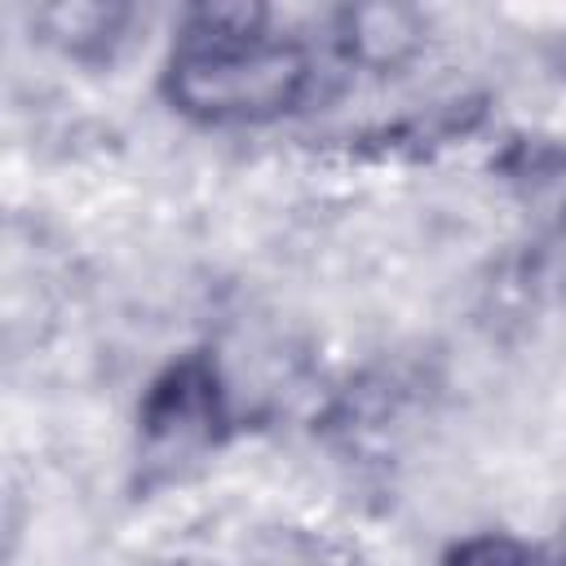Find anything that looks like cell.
<instances>
[{
  "label": "cell",
  "instance_id": "cell-1",
  "mask_svg": "<svg viewBox=\"0 0 566 566\" xmlns=\"http://www.w3.org/2000/svg\"><path fill=\"white\" fill-rule=\"evenodd\" d=\"M323 80L305 35L265 4H195L159 62V97L199 128H265L296 115Z\"/></svg>",
  "mask_w": 566,
  "mask_h": 566
},
{
  "label": "cell",
  "instance_id": "cell-2",
  "mask_svg": "<svg viewBox=\"0 0 566 566\" xmlns=\"http://www.w3.org/2000/svg\"><path fill=\"white\" fill-rule=\"evenodd\" d=\"M234 433V394L208 349L172 354L137 398V464L155 478L217 455Z\"/></svg>",
  "mask_w": 566,
  "mask_h": 566
},
{
  "label": "cell",
  "instance_id": "cell-3",
  "mask_svg": "<svg viewBox=\"0 0 566 566\" xmlns=\"http://www.w3.org/2000/svg\"><path fill=\"white\" fill-rule=\"evenodd\" d=\"M486 124V97H447L429 106H411L394 119H376L358 133H345L336 150L354 164H411L473 137Z\"/></svg>",
  "mask_w": 566,
  "mask_h": 566
},
{
  "label": "cell",
  "instance_id": "cell-4",
  "mask_svg": "<svg viewBox=\"0 0 566 566\" xmlns=\"http://www.w3.org/2000/svg\"><path fill=\"white\" fill-rule=\"evenodd\" d=\"M491 172L539 230L566 239V137L513 133L495 146Z\"/></svg>",
  "mask_w": 566,
  "mask_h": 566
},
{
  "label": "cell",
  "instance_id": "cell-5",
  "mask_svg": "<svg viewBox=\"0 0 566 566\" xmlns=\"http://www.w3.org/2000/svg\"><path fill=\"white\" fill-rule=\"evenodd\" d=\"M128 18L133 9L124 4H40L31 9V31L71 62L111 66L119 44L128 40Z\"/></svg>",
  "mask_w": 566,
  "mask_h": 566
},
{
  "label": "cell",
  "instance_id": "cell-6",
  "mask_svg": "<svg viewBox=\"0 0 566 566\" xmlns=\"http://www.w3.org/2000/svg\"><path fill=\"white\" fill-rule=\"evenodd\" d=\"M438 566H557V557L513 531H473L460 535Z\"/></svg>",
  "mask_w": 566,
  "mask_h": 566
},
{
  "label": "cell",
  "instance_id": "cell-7",
  "mask_svg": "<svg viewBox=\"0 0 566 566\" xmlns=\"http://www.w3.org/2000/svg\"><path fill=\"white\" fill-rule=\"evenodd\" d=\"M553 557H557V566H566V548H562V553H553Z\"/></svg>",
  "mask_w": 566,
  "mask_h": 566
},
{
  "label": "cell",
  "instance_id": "cell-8",
  "mask_svg": "<svg viewBox=\"0 0 566 566\" xmlns=\"http://www.w3.org/2000/svg\"><path fill=\"white\" fill-rule=\"evenodd\" d=\"M562 287H566V270H562Z\"/></svg>",
  "mask_w": 566,
  "mask_h": 566
}]
</instances>
